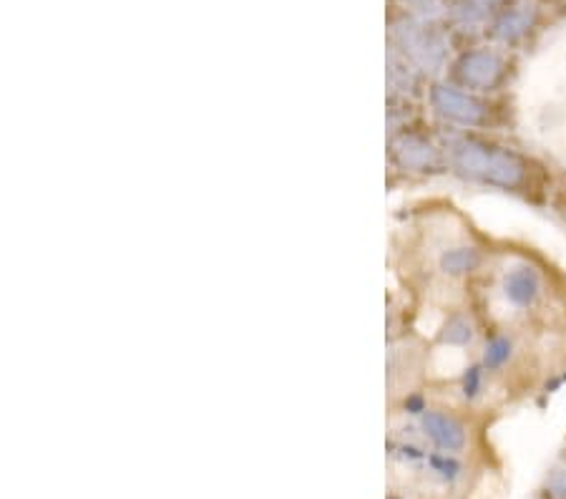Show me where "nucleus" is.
Wrapping results in <instances>:
<instances>
[{
	"label": "nucleus",
	"mask_w": 566,
	"mask_h": 499,
	"mask_svg": "<svg viewBox=\"0 0 566 499\" xmlns=\"http://www.w3.org/2000/svg\"><path fill=\"white\" fill-rule=\"evenodd\" d=\"M509 356H511V343L506 339H494L486 349V366L496 368L504 361H509Z\"/></svg>",
	"instance_id": "obj_9"
},
{
	"label": "nucleus",
	"mask_w": 566,
	"mask_h": 499,
	"mask_svg": "<svg viewBox=\"0 0 566 499\" xmlns=\"http://www.w3.org/2000/svg\"><path fill=\"white\" fill-rule=\"evenodd\" d=\"M538 293H542V283H538L536 270L528 266H516L506 272L504 295L509 298V303H514L516 308H528L534 305Z\"/></svg>",
	"instance_id": "obj_4"
},
{
	"label": "nucleus",
	"mask_w": 566,
	"mask_h": 499,
	"mask_svg": "<svg viewBox=\"0 0 566 499\" xmlns=\"http://www.w3.org/2000/svg\"><path fill=\"white\" fill-rule=\"evenodd\" d=\"M396 159L408 169H436L438 167V152L431 144L418 139V136H403L392 144Z\"/></svg>",
	"instance_id": "obj_5"
},
{
	"label": "nucleus",
	"mask_w": 566,
	"mask_h": 499,
	"mask_svg": "<svg viewBox=\"0 0 566 499\" xmlns=\"http://www.w3.org/2000/svg\"><path fill=\"white\" fill-rule=\"evenodd\" d=\"M501 71H504V63H501L496 53L489 51L469 53V56H463V61L459 63V79L471 89L496 86Z\"/></svg>",
	"instance_id": "obj_3"
},
{
	"label": "nucleus",
	"mask_w": 566,
	"mask_h": 499,
	"mask_svg": "<svg viewBox=\"0 0 566 499\" xmlns=\"http://www.w3.org/2000/svg\"><path fill=\"white\" fill-rule=\"evenodd\" d=\"M479 388H481V374H479V368H471L469 374H465L463 392H465V396H476Z\"/></svg>",
	"instance_id": "obj_10"
},
{
	"label": "nucleus",
	"mask_w": 566,
	"mask_h": 499,
	"mask_svg": "<svg viewBox=\"0 0 566 499\" xmlns=\"http://www.w3.org/2000/svg\"><path fill=\"white\" fill-rule=\"evenodd\" d=\"M423 426H426L428 437H431L438 444V447H443L449 451H459L465 444L463 426L455 419H451V416L431 412V414L423 416Z\"/></svg>",
	"instance_id": "obj_6"
},
{
	"label": "nucleus",
	"mask_w": 566,
	"mask_h": 499,
	"mask_svg": "<svg viewBox=\"0 0 566 499\" xmlns=\"http://www.w3.org/2000/svg\"><path fill=\"white\" fill-rule=\"evenodd\" d=\"M479 262H481L479 250H473V248H453L449 252H443L441 268H443V272H449V276H463V272L476 270Z\"/></svg>",
	"instance_id": "obj_7"
},
{
	"label": "nucleus",
	"mask_w": 566,
	"mask_h": 499,
	"mask_svg": "<svg viewBox=\"0 0 566 499\" xmlns=\"http://www.w3.org/2000/svg\"><path fill=\"white\" fill-rule=\"evenodd\" d=\"M554 495L559 499H566V475L554 477Z\"/></svg>",
	"instance_id": "obj_11"
},
{
	"label": "nucleus",
	"mask_w": 566,
	"mask_h": 499,
	"mask_svg": "<svg viewBox=\"0 0 566 499\" xmlns=\"http://www.w3.org/2000/svg\"><path fill=\"white\" fill-rule=\"evenodd\" d=\"M433 106L459 124H479L483 119V112H486L479 98L449 86H438L433 91Z\"/></svg>",
	"instance_id": "obj_2"
},
{
	"label": "nucleus",
	"mask_w": 566,
	"mask_h": 499,
	"mask_svg": "<svg viewBox=\"0 0 566 499\" xmlns=\"http://www.w3.org/2000/svg\"><path fill=\"white\" fill-rule=\"evenodd\" d=\"M443 343H451V346H465L471 341V325L463 315H453L441 333Z\"/></svg>",
	"instance_id": "obj_8"
},
{
	"label": "nucleus",
	"mask_w": 566,
	"mask_h": 499,
	"mask_svg": "<svg viewBox=\"0 0 566 499\" xmlns=\"http://www.w3.org/2000/svg\"><path fill=\"white\" fill-rule=\"evenodd\" d=\"M453 167L465 177L489 181L499 187H516L524 181V162L511 152L486 147L473 139H455L451 144Z\"/></svg>",
	"instance_id": "obj_1"
}]
</instances>
